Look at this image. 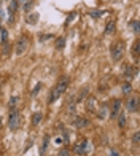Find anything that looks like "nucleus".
Instances as JSON below:
<instances>
[{
  "instance_id": "obj_1",
  "label": "nucleus",
  "mask_w": 140,
  "mask_h": 156,
  "mask_svg": "<svg viewBox=\"0 0 140 156\" xmlns=\"http://www.w3.org/2000/svg\"><path fill=\"white\" fill-rule=\"evenodd\" d=\"M67 86H69V78H67V77H62V78L59 80V83L56 85V88L53 89V93H51V96H49V102H54V100H57L59 96L62 94L65 89H67Z\"/></svg>"
},
{
  "instance_id": "obj_2",
  "label": "nucleus",
  "mask_w": 140,
  "mask_h": 156,
  "mask_svg": "<svg viewBox=\"0 0 140 156\" xmlns=\"http://www.w3.org/2000/svg\"><path fill=\"white\" fill-rule=\"evenodd\" d=\"M27 48H29V38L22 35L21 38L18 40V43H16V46H15V53L18 54V56H21V54H24L27 51Z\"/></svg>"
},
{
  "instance_id": "obj_3",
  "label": "nucleus",
  "mask_w": 140,
  "mask_h": 156,
  "mask_svg": "<svg viewBox=\"0 0 140 156\" xmlns=\"http://www.w3.org/2000/svg\"><path fill=\"white\" fill-rule=\"evenodd\" d=\"M8 126H10L11 131H16L19 127V113H18V110L11 108L10 116H8Z\"/></svg>"
},
{
  "instance_id": "obj_4",
  "label": "nucleus",
  "mask_w": 140,
  "mask_h": 156,
  "mask_svg": "<svg viewBox=\"0 0 140 156\" xmlns=\"http://www.w3.org/2000/svg\"><path fill=\"white\" fill-rule=\"evenodd\" d=\"M123 54H124V43L116 42L113 45V48H111V57H113L115 61H119V59L123 57Z\"/></svg>"
},
{
  "instance_id": "obj_5",
  "label": "nucleus",
  "mask_w": 140,
  "mask_h": 156,
  "mask_svg": "<svg viewBox=\"0 0 140 156\" xmlns=\"http://www.w3.org/2000/svg\"><path fill=\"white\" fill-rule=\"evenodd\" d=\"M126 108H127V112H137L139 110V99L130 97L127 102H126Z\"/></svg>"
},
{
  "instance_id": "obj_6",
  "label": "nucleus",
  "mask_w": 140,
  "mask_h": 156,
  "mask_svg": "<svg viewBox=\"0 0 140 156\" xmlns=\"http://www.w3.org/2000/svg\"><path fill=\"white\" fill-rule=\"evenodd\" d=\"M73 124H75V126L78 127V129H85V127L89 126V120H86L85 116H78V118H75Z\"/></svg>"
},
{
  "instance_id": "obj_7",
  "label": "nucleus",
  "mask_w": 140,
  "mask_h": 156,
  "mask_svg": "<svg viewBox=\"0 0 140 156\" xmlns=\"http://www.w3.org/2000/svg\"><path fill=\"white\" fill-rule=\"evenodd\" d=\"M119 108H121V100H115L113 105H111V113H110V116L111 118H116L119 115Z\"/></svg>"
},
{
  "instance_id": "obj_8",
  "label": "nucleus",
  "mask_w": 140,
  "mask_h": 156,
  "mask_svg": "<svg viewBox=\"0 0 140 156\" xmlns=\"http://www.w3.org/2000/svg\"><path fill=\"white\" fill-rule=\"evenodd\" d=\"M48 145H49V135L46 134L43 137V142H41V148H40V156H45L46 150H48Z\"/></svg>"
},
{
  "instance_id": "obj_9",
  "label": "nucleus",
  "mask_w": 140,
  "mask_h": 156,
  "mask_svg": "<svg viewBox=\"0 0 140 156\" xmlns=\"http://www.w3.org/2000/svg\"><path fill=\"white\" fill-rule=\"evenodd\" d=\"M38 18H40L38 13H30V15H27L26 22L27 24H37V22H38Z\"/></svg>"
},
{
  "instance_id": "obj_10",
  "label": "nucleus",
  "mask_w": 140,
  "mask_h": 156,
  "mask_svg": "<svg viewBox=\"0 0 140 156\" xmlns=\"http://www.w3.org/2000/svg\"><path fill=\"white\" fill-rule=\"evenodd\" d=\"M41 120H43V115H41V113L37 112V113L32 115V124H34V126H38L41 123Z\"/></svg>"
},
{
  "instance_id": "obj_11",
  "label": "nucleus",
  "mask_w": 140,
  "mask_h": 156,
  "mask_svg": "<svg viewBox=\"0 0 140 156\" xmlns=\"http://www.w3.org/2000/svg\"><path fill=\"white\" fill-rule=\"evenodd\" d=\"M135 72H137V70H135V68H132V67H126V70H124V75H126V78H127V80H132V78H134V75H135Z\"/></svg>"
},
{
  "instance_id": "obj_12",
  "label": "nucleus",
  "mask_w": 140,
  "mask_h": 156,
  "mask_svg": "<svg viewBox=\"0 0 140 156\" xmlns=\"http://www.w3.org/2000/svg\"><path fill=\"white\" fill-rule=\"evenodd\" d=\"M116 118H118V124H119L121 129H123V127H126V121H127V118H126V113H119Z\"/></svg>"
},
{
  "instance_id": "obj_13",
  "label": "nucleus",
  "mask_w": 140,
  "mask_h": 156,
  "mask_svg": "<svg viewBox=\"0 0 140 156\" xmlns=\"http://www.w3.org/2000/svg\"><path fill=\"white\" fill-rule=\"evenodd\" d=\"M121 89H123V94L129 96L130 93H132V86H130L129 81H126V83H123V86H121Z\"/></svg>"
},
{
  "instance_id": "obj_14",
  "label": "nucleus",
  "mask_w": 140,
  "mask_h": 156,
  "mask_svg": "<svg viewBox=\"0 0 140 156\" xmlns=\"http://www.w3.org/2000/svg\"><path fill=\"white\" fill-rule=\"evenodd\" d=\"M88 110H91V112H96V110H97V105H96V99L94 97L88 99Z\"/></svg>"
},
{
  "instance_id": "obj_15",
  "label": "nucleus",
  "mask_w": 140,
  "mask_h": 156,
  "mask_svg": "<svg viewBox=\"0 0 140 156\" xmlns=\"http://www.w3.org/2000/svg\"><path fill=\"white\" fill-rule=\"evenodd\" d=\"M85 148H86V142H81V143H78L75 146V153L77 155H83V153H85Z\"/></svg>"
},
{
  "instance_id": "obj_16",
  "label": "nucleus",
  "mask_w": 140,
  "mask_h": 156,
  "mask_svg": "<svg viewBox=\"0 0 140 156\" xmlns=\"http://www.w3.org/2000/svg\"><path fill=\"white\" fill-rule=\"evenodd\" d=\"M113 32H115V22L110 21L105 27V35H110V34H113Z\"/></svg>"
},
{
  "instance_id": "obj_17",
  "label": "nucleus",
  "mask_w": 140,
  "mask_h": 156,
  "mask_svg": "<svg viewBox=\"0 0 140 156\" xmlns=\"http://www.w3.org/2000/svg\"><path fill=\"white\" fill-rule=\"evenodd\" d=\"M0 37H2V43L3 45L8 43V32L5 29H2V32H0Z\"/></svg>"
},
{
  "instance_id": "obj_18",
  "label": "nucleus",
  "mask_w": 140,
  "mask_h": 156,
  "mask_svg": "<svg viewBox=\"0 0 140 156\" xmlns=\"http://www.w3.org/2000/svg\"><path fill=\"white\" fill-rule=\"evenodd\" d=\"M65 46V38H62V37H60V38H57V42H56V48L57 49H62Z\"/></svg>"
},
{
  "instance_id": "obj_19",
  "label": "nucleus",
  "mask_w": 140,
  "mask_h": 156,
  "mask_svg": "<svg viewBox=\"0 0 140 156\" xmlns=\"http://www.w3.org/2000/svg\"><path fill=\"white\" fill-rule=\"evenodd\" d=\"M16 10H18V0H11V3H10V13L16 11Z\"/></svg>"
},
{
  "instance_id": "obj_20",
  "label": "nucleus",
  "mask_w": 140,
  "mask_h": 156,
  "mask_svg": "<svg viewBox=\"0 0 140 156\" xmlns=\"http://www.w3.org/2000/svg\"><path fill=\"white\" fill-rule=\"evenodd\" d=\"M132 54H134L135 57L139 56V42H135V43H134V46H132Z\"/></svg>"
},
{
  "instance_id": "obj_21",
  "label": "nucleus",
  "mask_w": 140,
  "mask_h": 156,
  "mask_svg": "<svg viewBox=\"0 0 140 156\" xmlns=\"http://www.w3.org/2000/svg\"><path fill=\"white\" fill-rule=\"evenodd\" d=\"M38 38H40V42H46V40L53 38V35H51V34H45V35H40Z\"/></svg>"
},
{
  "instance_id": "obj_22",
  "label": "nucleus",
  "mask_w": 140,
  "mask_h": 156,
  "mask_svg": "<svg viewBox=\"0 0 140 156\" xmlns=\"http://www.w3.org/2000/svg\"><path fill=\"white\" fill-rule=\"evenodd\" d=\"M132 30L135 32V34H139V21H132Z\"/></svg>"
},
{
  "instance_id": "obj_23",
  "label": "nucleus",
  "mask_w": 140,
  "mask_h": 156,
  "mask_svg": "<svg viewBox=\"0 0 140 156\" xmlns=\"http://www.w3.org/2000/svg\"><path fill=\"white\" fill-rule=\"evenodd\" d=\"M139 140H140V134H139V132H134V135H132V142H134L135 145H137V143H139Z\"/></svg>"
},
{
  "instance_id": "obj_24",
  "label": "nucleus",
  "mask_w": 140,
  "mask_h": 156,
  "mask_svg": "<svg viewBox=\"0 0 140 156\" xmlns=\"http://www.w3.org/2000/svg\"><path fill=\"white\" fill-rule=\"evenodd\" d=\"M16 102H18V97H11V99H10V104H8V105H10V108H13V107H15V105H16Z\"/></svg>"
},
{
  "instance_id": "obj_25",
  "label": "nucleus",
  "mask_w": 140,
  "mask_h": 156,
  "mask_svg": "<svg viewBox=\"0 0 140 156\" xmlns=\"http://www.w3.org/2000/svg\"><path fill=\"white\" fill-rule=\"evenodd\" d=\"M59 156H70V151L69 150H60L59 151Z\"/></svg>"
},
{
  "instance_id": "obj_26",
  "label": "nucleus",
  "mask_w": 140,
  "mask_h": 156,
  "mask_svg": "<svg viewBox=\"0 0 140 156\" xmlns=\"http://www.w3.org/2000/svg\"><path fill=\"white\" fill-rule=\"evenodd\" d=\"M32 7H34V2H29V3H26L24 5V10L27 11V10H32Z\"/></svg>"
},
{
  "instance_id": "obj_27",
  "label": "nucleus",
  "mask_w": 140,
  "mask_h": 156,
  "mask_svg": "<svg viewBox=\"0 0 140 156\" xmlns=\"http://www.w3.org/2000/svg\"><path fill=\"white\" fill-rule=\"evenodd\" d=\"M40 88H41V85L38 83V85H37V86H35V88H34V91H32V96H35L37 93H38V89H40Z\"/></svg>"
},
{
  "instance_id": "obj_28",
  "label": "nucleus",
  "mask_w": 140,
  "mask_h": 156,
  "mask_svg": "<svg viewBox=\"0 0 140 156\" xmlns=\"http://www.w3.org/2000/svg\"><path fill=\"white\" fill-rule=\"evenodd\" d=\"M91 15H92V16H94V18H99V16L102 15V13H100V11H92V13H91Z\"/></svg>"
},
{
  "instance_id": "obj_29",
  "label": "nucleus",
  "mask_w": 140,
  "mask_h": 156,
  "mask_svg": "<svg viewBox=\"0 0 140 156\" xmlns=\"http://www.w3.org/2000/svg\"><path fill=\"white\" fill-rule=\"evenodd\" d=\"M108 156H119V153H118V151H115V150H111Z\"/></svg>"
},
{
  "instance_id": "obj_30",
  "label": "nucleus",
  "mask_w": 140,
  "mask_h": 156,
  "mask_svg": "<svg viewBox=\"0 0 140 156\" xmlns=\"http://www.w3.org/2000/svg\"><path fill=\"white\" fill-rule=\"evenodd\" d=\"M2 126H3V118L0 116V129H2Z\"/></svg>"
},
{
  "instance_id": "obj_31",
  "label": "nucleus",
  "mask_w": 140,
  "mask_h": 156,
  "mask_svg": "<svg viewBox=\"0 0 140 156\" xmlns=\"http://www.w3.org/2000/svg\"><path fill=\"white\" fill-rule=\"evenodd\" d=\"M0 32H2V22H0Z\"/></svg>"
}]
</instances>
